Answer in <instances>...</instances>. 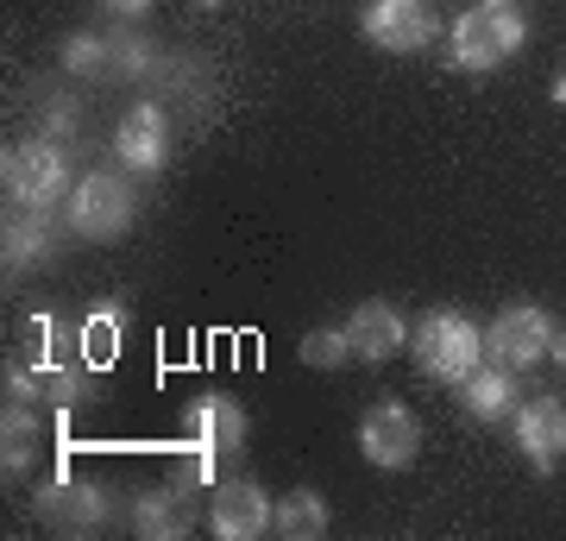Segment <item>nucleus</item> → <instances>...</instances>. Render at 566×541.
<instances>
[{
  "instance_id": "f257e3e1",
  "label": "nucleus",
  "mask_w": 566,
  "mask_h": 541,
  "mask_svg": "<svg viewBox=\"0 0 566 541\" xmlns=\"http://www.w3.org/2000/svg\"><path fill=\"white\" fill-rule=\"evenodd\" d=\"M416 365L434 384H465L485 365V327L460 309H428L416 321Z\"/></svg>"
},
{
  "instance_id": "f03ea898",
  "label": "nucleus",
  "mask_w": 566,
  "mask_h": 541,
  "mask_svg": "<svg viewBox=\"0 0 566 541\" xmlns=\"http://www.w3.org/2000/svg\"><path fill=\"white\" fill-rule=\"evenodd\" d=\"M523 39H528V20L510 0H479V7H465L460 20H453V63L472 70V76H485V70L516 58Z\"/></svg>"
},
{
  "instance_id": "7ed1b4c3",
  "label": "nucleus",
  "mask_w": 566,
  "mask_h": 541,
  "mask_svg": "<svg viewBox=\"0 0 566 541\" xmlns=\"http://www.w3.org/2000/svg\"><path fill=\"white\" fill-rule=\"evenodd\" d=\"M63 221H70V233L76 240H120L126 227L139 221V189L126 177H114V170H88V177H76V189L63 196Z\"/></svg>"
},
{
  "instance_id": "20e7f679",
  "label": "nucleus",
  "mask_w": 566,
  "mask_h": 541,
  "mask_svg": "<svg viewBox=\"0 0 566 541\" xmlns=\"http://www.w3.org/2000/svg\"><path fill=\"white\" fill-rule=\"evenodd\" d=\"M32 517L63 541H88V535H102L107 517H114V491H107L102 479H70V472H63V479L39 485Z\"/></svg>"
},
{
  "instance_id": "39448f33",
  "label": "nucleus",
  "mask_w": 566,
  "mask_h": 541,
  "mask_svg": "<svg viewBox=\"0 0 566 541\" xmlns=\"http://www.w3.org/2000/svg\"><path fill=\"white\" fill-rule=\"evenodd\" d=\"M0 189H7V201H20V208H51L76 183H70V164H63L57 145L25 139V145H7L0 152Z\"/></svg>"
},
{
  "instance_id": "423d86ee",
  "label": "nucleus",
  "mask_w": 566,
  "mask_h": 541,
  "mask_svg": "<svg viewBox=\"0 0 566 541\" xmlns=\"http://www.w3.org/2000/svg\"><path fill=\"white\" fill-rule=\"evenodd\" d=\"M547 346H554V315H547L542 302H510V309H497V321L485 327V360L510 365V372L542 365Z\"/></svg>"
},
{
  "instance_id": "0eeeda50",
  "label": "nucleus",
  "mask_w": 566,
  "mask_h": 541,
  "mask_svg": "<svg viewBox=\"0 0 566 541\" xmlns=\"http://www.w3.org/2000/svg\"><path fill=\"white\" fill-rule=\"evenodd\" d=\"M359 454L378 472H403V466H416V454H422V422L409 416L397 397L371 403L359 416Z\"/></svg>"
},
{
  "instance_id": "6e6552de",
  "label": "nucleus",
  "mask_w": 566,
  "mask_h": 541,
  "mask_svg": "<svg viewBox=\"0 0 566 541\" xmlns=\"http://www.w3.org/2000/svg\"><path fill=\"white\" fill-rule=\"evenodd\" d=\"M277 517V498H264L259 479H227L214 485V498H208V529L221 541H259Z\"/></svg>"
},
{
  "instance_id": "1a4fd4ad",
  "label": "nucleus",
  "mask_w": 566,
  "mask_h": 541,
  "mask_svg": "<svg viewBox=\"0 0 566 541\" xmlns=\"http://www.w3.org/2000/svg\"><path fill=\"white\" fill-rule=\"evenodd\" d=\"M434 32H441V20H434L428 0H371L365 7V39L378 51H397V58L403 51H428Z\"/></svg>"
},
{
  "instance_id": "9d476101",
  "label": "nucleus",
  "mask_w": 566,
  "mask_h": 541,
  "mask_svg": "<svg viewBox=\"0 0 566 541\" xmlns=\"http://www.w3.org/2000/svg\"><path fill=\"white\" fill-rule=\"evenodd\" d=\"M51 252H57V221H51V208H20V201H7V221H0V259H7V278L51 264Z\"/></svg>"
},
{
  "instance_id": "9b49d317",
  "label": "nucleus",
  "mask_w": 566,
  "mask_h": 541,
  "mask_svg": "<svg viewBox=\"0 0 566 541\" xmlns=\"http://www.w3.org/2000/svg\"><path fill=\"white\" fill-rule=\"evenodd\" d=\"M114 152H120V164L133 177L164 170V158H170V121H164L158 101H133V107H126L120 133H114Z\"/></svg>"
},
{
  "instance_id": "f8f14e48",
  "label": "nucleus",
  "mask_w": 566,
  "mask_h": 541,
  "mask_svg": "<svg viewBox=\"0 0 566 541\" xmlns=\"http://www.w3.org/2000/svg\"><path fill=\"white\" fill-rule=\"evenodd\" d=\"M516 454L535 472H554L566 460V403L560 397H528L516 409Z\"/></svg>"
},
{
  "instance_id": "ddd939ff",
  "label": "nucleus",
  "mask_w": 566,
  "mask_h": 541,
  "mask_svg": "<svg viewBox=\"0 0 566 541\" xmlns=\"http://www.w3.org/2000/svg\"><path fill=\"white\" fill-rule=\"evenodd\" d=\"M346 327V341H353V360H365V365H385V360H397L409 346V321L390 309V302H359L353 315L340 321Z\"/></svg>"
},
{
  "instance_id": "4468645a",
  "label": "nucleus",
  "mask_w": 566,
  "mask_h": 541,
  "mask_svg": "<svg viewBox=\"0 0 566 541\" xmlns=\"http://www.w3.org/2000/svg\"><path fill=\"white\" fill-rule=\"evenodd\" d=\"M196 529V491L189 485H151L139 503H133V535L145 541H182Z\"/></svg>"
},
{
  "instance_id": "2eb2a0df",
  "label": "nucleus",
  "mask_w": 566,
  "mask_h": 541,
  "mask_svg": "<svg viewBox=\"0 0 566 541\" xmlns=\"http://www.w3.org/2000/svg\"><path fill=\"white\" fill-rule=\"evenodd\" d=\"M189 428L208 460H240L245 447V409L233 397H196L189 403Z\"/></svg>"
},
{
  "instance_id": "dca6fc26",
  "label": "nucleus",
  "mask_w": 566,
  "mask_h": 541,
  "mask_svg": "<svg viewBox=\"0 0 566 541\" xmlns=\"http://www.w3.org/2000/svg\"><path fill=\"white\" fill-rule=\"evenodd\" d=\"M39 397H20V391H7V409H0V472L7 479H20L25 466H32V447H39Z\"/></svg>"
},
{
  "instance_id": "f3484780",
  "label": "nucleus",
  "mask_w": 566,
  "mask_h": 541,
  "mask_svg": "<svg viewBox=\"0 0 566 541\" xmlns=\"http://www.w3.org/2000/svg\"><path fill=\"white\" fill-rule=\"evenodd\" d=\"M126 327H133V309H126L120 296H107L102 309H88V321L76 327V353H82V365H114L120 360V346H126Z\"/></svg>"
},
{
  "instance_id": "a211bd4d",
  "label": "nucleus",
  "mask_w": 566,
  "mask_h": 541,
  "mask_svg": "<svg viewBox=\"0 0 566 541\" xmlns=\"http://www.w3.org/2000/svg\"><path fill=\"white\" fill-rule=\"evenodd\" d=\"M460 409L465 416H479V422H504L510 409H516V372L510 365H479L472 378L460 384Z\"/></svg>"
},
{
  "instance_id": "6ab92c4d",
  "label": "nucleus",
  "mask_w": 566,
  "mask_h": 541,
  "mask_svg": "<svg viewBox=\"0 0 566 541\" xmlns=\"http://www.w3.org/2000/svg\"><path fill=\"white\" fill-rule=\"evenodd\" d=\"M271 535L283 541H322L327 535V503L322 491H290V498H277V517H271Z\"/></svg>"
},
{
  "instance_id": "aec40b11",
  "label": "nucleus",
  "mask_w": 566,
  "mask_h": 541,
  "mask_svg": "<svg viewBox=\"0 0 566 541\" xmlns=\"http://www.w3.org/2000/svg\"><path fill=\"white\" fill-rule=\"evenodd\" d=\"M114 51H120V44L102 39V32H76V39H63V70H76V76H107V70H120Z\"/></svg>"
},
{
  "instance_id": "412c9836",
  "label": "nucleus",
  "mask_w": 566,
  "mask_h": 541,
  "mask_svg": "<svg viewBox=\"0 0 566 541\" xmlns=\"http://www.w3.org/2000/svg\"><path fill=\"white\" fill-rule=\"evenodd\" d=\"M346 360H353L346 327H315V334H303V365H315V372H340Z\"/></svg>"
},
{
  "instance_id": "4be33fe9",
  "label": "nucleus",
  "mask_w": 566,
  "mask_h": 541,
  "mask_svg": "<svg viewBox=\"0 0 566 541\" xmlns=\"http://www.w3.org/2000/svg\"><path fill=\"white\" fill-rule=\"evenodd\" d=\"M95 7H107L114 20H145V13H151L158 0H95Z\"/></svg>"
},
{
  "instance_id": "5701e85b",
  "label": "nucleus",
  "mask_w": 566,
  "mask_h": 541,
  "mask_svg": "<svg viewBox=\"0 0 566 541\" xmlns=\"http://www.w3.org/2000/svg\"><path fill=\"white\" fill-rule=\"evenodd\" d=\"M547 360H554V365L566 372V327H554V346H547Z\"/></svg>"
},
{
  "instance_id": "b1692460",
  "label": "nucleus",
  "mask_w": 566,
  "mask_h": 541,
  "mask_svg": "<svg viewBox=\"0 0 566 541\" xmlns=\"http://www.w3.org/2000/svg\"><path fill=\"white\" fill-rule=\"evenodd\" d=\"M554 101H560V107H566V76H554Z\"/></svg>"
},
{
  "instance_id": "393cba45",
  "label": "nucleus",
  "mask_w": 566,
  "mask_h": 541,
  "mask_svg": "<svg viewBox=\"0 0 566 541\" xmlns=\"http://www.w3.org/2000/svg\"><path fill=\"white\" fill-rule=\"evenodd\" d=\"M196 7H202V13H214V7H227V0H196Z\"/></svg>"
}]
</instances>
